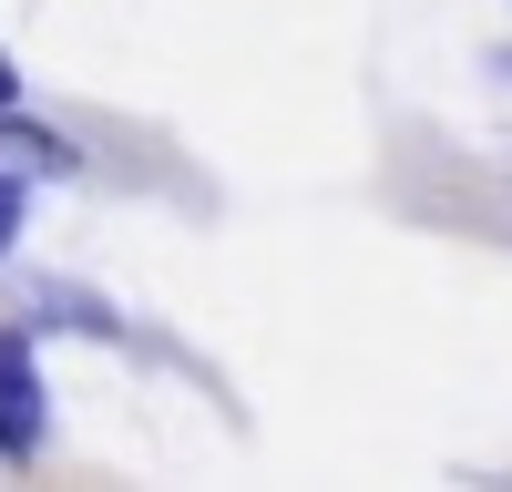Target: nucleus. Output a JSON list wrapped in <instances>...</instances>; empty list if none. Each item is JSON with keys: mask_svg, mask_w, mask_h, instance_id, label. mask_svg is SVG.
Segmentation results:
<instances>
[{"mask_svg": "<svg viewBox=\"0 0 512 492\" xmlns=\"http://www.w3.org/2000/svg\"><path fill=\"white\" fill-rule=\"evenodd\" d=\"M0 462H41V359L31 328H0Z\"/></svg>", "mask_w": 512, "mask_h": 492, "instance_id": "f257e3e1", "label": "nucleus"}, {"mask_svg": "<svg viewBox=\"0 0 512 492\" xmlns=\"http://www.w3.org/2000/svg\"><path fill=\"white\" fill-rule=\"evenodd\" d=\"M0 164H11V175H72V144L52 134V123H11V103H0Z\"/></svg>", "mask_w": 512, "mask_h": 492, "instance_id": "f03ea898", "label": "nucleus"}, {"mask_svg": "<svg viewBox=\"0 0 512 492\" xmlns=\"http://www.w3.org/2000/svg\"><path fill=\"white\" fill-rule=\"evenodd\" d=\"M21 216H31V175H11V164H0V257H11V236H21Z\"/></svg>", "mask_w": 512, "mask_h": 492, "instance_id": "7ed1b4c3", "label": "nucleus"}, {"mask_svg": "<svg viewBox=\"0 0 512 492\" xmlns=\"http://www.w3.org/2000/svg\"><path fill=\"white\" fill-rule=\"evenodd\" d=\"M0 103H21V72H11V52H0Z\"/></svg>", "mask_w": 512, "mask_h": 492, "instance_id": "20e7f679", "label": "nucleus"}]
</instances>
